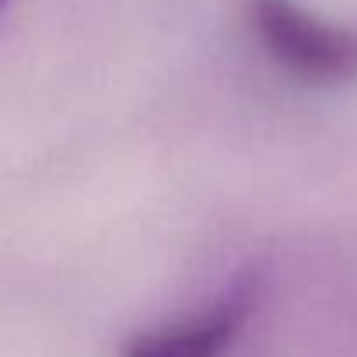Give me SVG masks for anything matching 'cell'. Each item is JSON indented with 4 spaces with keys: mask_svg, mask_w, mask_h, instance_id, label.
<instances>
[{
    "mask_svg": "<svg viewBox=\"0 0 357 357\" xmlns=\"http://www.w3.org/2000/svg\"><path fill=\"white\" fill-rule=\"evenodd\" d=\"M245 15L256 46L280 74L312 88L357 77V29L319 18L294 0H249Z\"/></svg>",
    "mask_w": 357,
    "mask_h": 357,
    "instance_id": "cell-1",
    "label": "cell"
},
{
    "mask_svg": "<svg viewBox=\"0 0 357 357\" xmlns=\"http://www.w3.org/2000/svg\"><path fill=\"white\" fill-rule=\"evenodd\" d=\"M259 301V273L235 277L200 312L133 333L119 357H228Z\"/></svg>",
    "mask_w": 357,
    "mask_h": 357,
    "instance_id": "cell-2",
    "label": "cell"
}]
</instances>
